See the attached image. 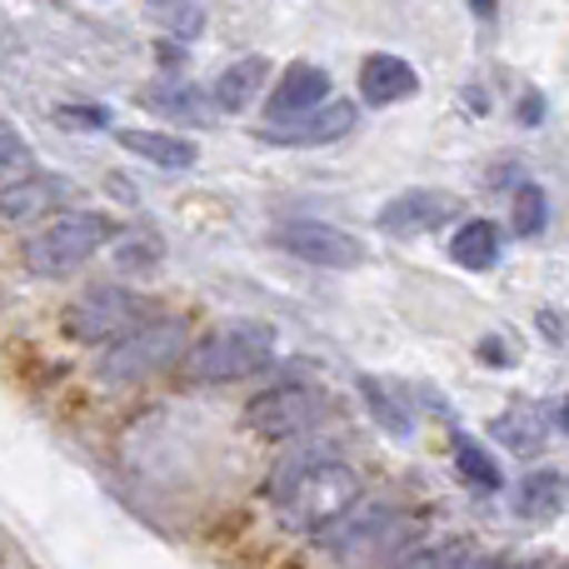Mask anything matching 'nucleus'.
I'll use <instances>...</instances> for the list:
<instances>
[{
    "mask_svg": "<svg viewBox=\"0 0 569 569\" xmlns=\"http://www.w3.org/2000/svg\"><path fill=\"white\" fill-rule=\"evenodd\" d=\"M276 355V330L256 320H230L220 330H210L200 345H190L186 355V380L196 385H230L246 375L266 370Z\"/></svg>",
    "mask_w": 569,
    "mask_h": 569,
    "instance_id": "2",
    "label": "nucleus"
},
{
    "mask_svg": "<svg viewBox=\"0 0 569 569\" xmlns=\"http://www.w3.org/2000/svg\"><path fill=\"white\" fill-rule=\"evenodd\" d=\"M450 260L475 270V276L495 270V260H500V226H495V220H465L450 236Z\"/></svg>",
    "mask_w": 569,
    "mask_h": 569,
    "instance_id": "17",
    "label": "nucleus"
},
{
    "mask_svg": "<svg viewBox=\"0 0 569 569\" xmlns=\"http://www.w3.org/2000/svg\"><path fill=\"white\" fill-rule=\"evenodd\" d=\"M120 150L150 160L160 170H190L200 160V146H190L186 136H166V130H120Z\"/></svg>",
    "mask_w": 569,
    "mask_h": 569,
    "instance_id": "16",
    "label": "nucleus"
},
{
    "mask_svg": "<svg viewBox=\"0 0 569 569\" xmlns=\"http://www.w3.org/2000/svg\"><path fill=\"white\" fill-rule=\"evenodd\" d=\"M270 495L280 505V520L300 535H325L360 505V475L330 455L284 460L270 480Z\"/></svg>",
    "mask_w": 569,
    "mask_h": 569,
    "instance_id": "1",
    "label": "nucleus"
},
{
    "mask_svg": "<svg viewBox=\"0 0 569 569\" xmlns=\"http://www.w3.org/2000/svg\"><path fill=\"white\" fill-rule=\"evenodd\" d=\"M495 6V0H475V10H490Z\"/></svg>",
    "mask_w": 569,
    "mask_h": 569,
    "instance_id": "30",
    "label": "nucleus"
},
{
    "mask_svg": "<svg viewBox=\"0 0 569 569\" xmlns=\"http://www.w3.org/2000/svg\"><path fill=\"white\" fill-rule=\"evenodd\" d=\"M70 196V180L66 176H20L10 186H0V220L10 226H30V220H56L60 206Z\"/></svg>",
    "mask_w": 569,
    "mask_h": 569,
    "instance_id": "11",
    "label": "nucleus"
},
{
    "mask_svg": "<svg viewBox=\"0 0 569 569\" xmlns=\"http://www.w3.org/2000/svg\"><path fill=\"white\" fill-rule=\"evenodd\" d=\"M535 325H540V330H550L555 345H569V320L560 310H540V315H535Z\"/></svg>",
    "mask_w": 569,
    "mask_h": 569,
    "instance_id": "27",
    "label": "nucleus"
},
{
    "mask_svg": "<svg viewBox=\"0 0 569 569\" xmlns=\"http://www.w3.org/2000/svg\"><path fill=\"white\" fill-rule=\"evenodd\" d=\"M495 435L505 440V450L515 455H540L545 450V415L540 410H505L495 420Z\"/></svg>",
    "mask_w": 569,
    "mask_h": 569,
    "instance_id": "18",
    "label": "nucleus"
},
{
    "mask_svg": "<svg viewBox=\"0 0 569 569\" xmlns=\"http://www.w3.org/2000/svg\"><path fill=\"white\" fill-rule=\"evenodd\" d=\"M186 345H190V330L186 320H146L136 335L116 340L100 360V380L110 385H140L150 375H160L166 365L186 360Z\"/></svg>",
    "mask_w": 569,
    "mask_h": 569,
    "instance_id": "5",
    "label": "nucleus"
},
{
    "mask_svg": "<svg viewBox=\"0 0 569 569\" xmlns=\"http://www.w3.org/2000/svg\"><path fill=\"white\" fill-rule=\"evenodd\" d=\"M116 236V220L96 216V210H60L40 236L26 240V266L36 276H70L96 256L106 240Z\"/></svg>",
    "mask_w": 569,
    "mask_h": 569,
    "instance_id": "4",
    "label": "nucleus"
},
{
    "mask_svg": "<svg viewBox=\"0 0 569 569\" xmlns=\"http://www.w3.org/2000/svg\"><path fill=\"white\" fill-rule=\"evenodd\" d=\"M60 126H106V110H56Z\"/></svg>",
    "mask_w": 569,
    "mask_h": 569,
    "instance_id": "28",
    "label": "nucleus"
},
{
    "mask_svg": "<svg viewBox=\"0 0 569 569\" xmlns=\"http://www.w3.org/2000/svg\"><path fill=\"white\" fill-rule=\"evenodd\" d=\"M140 100H146L150 110H160L166 120H176V126H210V120H216V110H210L216 96H206L200 86H186V80H160V86H150Z\"/></svg>",
    "mask_w": 569,
    "mask_h": 569,
    "instance_id": "15",
    "label": "nucleus"
},
{
    "mask_svg": "<svg viewBox=\"0 0 569 569\" xmlns=\"http://www.w3.org/2000/svg\"><path fill=\"white\" fill-rule=\"evenodd\" d=\"M480 365H490V370H505V365H520V345H515V335H485L480 340Z\"/></svg>",
    "mask_w": 569,
    "mask_h": 569,
    "instance_id": "25",
    "label": "nucleus"
},
{
    "mask_svg": "<svg viewBox=\"0 0 569 569\" xmlns=\"http://www.w3.org/2000/svg\"><path fill=\"white\" fill-rule=\"evenodd\" d=\"M266 76H270V60L266 56H246L236 60V66H226L216 76V110H226V116H240V110L256 106V96L266 90Z\"/></svg>",
    "mask_w": 569,
    "mask_h": 569,
    "instance_id": "14",
    "label": "nucleus"
},
{
    "mask_svg": "<svg viewBox=\"0 0 569 569\" xmlns=\"http://www.w3.org/2000/svg\"><path fill=\"white\" fill-rule=\"evenodd\" d=\"M160 256H166L160 236H146V230H136V236H126L116 246V270H126V276H140V270H156Z\"/></svg>",
    "mask_w": 569,
    "mask_h": 569,
    "instance_id": "24",
    "label": "nucleus"
},
{
    "mask_svg": "<svg viewBox=\"0 0 569 569\" xmlns=\"http://www.w3.org/2000/svg\"><path fill=\"white\" fill-rule=\"evenodd\" d=\"M320 106H330V70L315 66V60H295V66H284L280 86L270 90V116L280 120V126H295V120L315 116Z\"/></svg>",
    "mask_w": 569,
    "mask_h": 569,
    "instance_id": "10",
    "label": "nucleus"
},
{
    "mask_svg": "<svg viewBox=\"0 0 569 569\" xmlns=\"http://www.w3.org/2000/svg\"><path fill=\"white\" fill-rule=\"evenodd\" d=\"M0 166H30V146L20 140V130L10 126V120H0Z\"/></svg>",
    "mask_w": 569,
    "mask_h": 569,
    "instance_id": "26",
    "label": "nucleus"
},
{
    "mask_svg": "<svg viewBox=\"0 0 569 569\" xmlns=\"http://www.w3.org/2000/svg\"><path fill=\"white\" fill-rule=\"evenodd\" d=\"M360 395H365V405H370V415L395 435V440H410V430H415V425H410V410H405V405L395 400V395L385 390L380 380H370V375H365V380H360Z\"/></svg>",
    "mask_w": 569,
    "mask_h": 569,
    "instance_id": "21",
    "label": "nucleus"
},
{
    "mask_svg": "<svg viewBox=\"0 0 569 569\" xmlns=\"http://www.w3.org/2000/svg\"><path fill=\"white\" fill-rule=\"evenodd\" d=\"M320 540H325V550H330L335 560H345V565H355V569H370V565H385V560H395V565L410 560L415 530L395 510L355 505V510L345 515L340 525H330Z\"/></svg>",
    "mask_w": 569,
    "mask_h": 569,
    "instance_id": "3",
    "label": "nucleus"
},
{
    "mask_svg": "<svg viewBox=\"0 0 569 569\" xmlns=\"http://www.w3.org/2000/svg\"><path fill=\"white\" fill-rule=\"evenodd\" d=\"M276 246L284 256L305 260V266L320 270H355L365 266V246L355 236H345L340 226H325V220H290L276 230Z\"/></svg>",
    "mask_w": 569,
    "mask_h": 569,
    "instance_id": "8",
    "label": "nucleus"
},
{
    "mask_svg": "<svg viewBox=\"0 0 569 569\" xmlns=\"http://www.w3.org/2000/svg\"><path fill=\"white\" fill-rule=\"evenodd\" d=\"M460 216H465L460 196L425 186V190H405V196H395L390 206L375 216V226L395 240H415V236H430V230H440V226H455Z\"/></svg>",
    "mask_w": 569,
    "mask_h": 569,
    "instance_id": "9",
    "label": "nucleus"
},
{
    "mask_svg": "<svg viewBox=\"0 0 569 569\" xmlns=\"http://www.w3.org/2000/svg\"><path fill=\"white\" fill-rule=\"evenodd\" d=\"M455 465H460V480H470L475 490H485V495L505 485L500 470H495V460L475 440H465V435H455Z\"/></svg>",
    "mask_w": 569,
    "mask_h": 569,
    "instance_id": "22",
    "label": "nucleus"
},
{
    "mask_svg": "<svg viewBox=\"0 0 569 569\" xmlns=\"http://www.w3.org/2000/svg\"><path fill=\"white\" fill-rule=\"evenodd\" d=\"M355 120H360V110L350 100H330V106H320L315 116L295 120V126H270L266 140L270 146H335L355 130Z\"/></svg>",
    "mask_w": 569,
    "mask_h": 569,
    "instance_id": "12",
    "label": "nucleus"
},
{
    "mask_svg": "<svg viewBox=\"0 0 569 569\" xmlns=\"http://www.w3.org/2000/svg\"><path fill=\"white\" fill-rule=\"evenodd\" d=\"M146 10L180 40H190V36L206 30V0H146Z\"/></svg>",
    "mask_w": 569,
    "mask_h": 569,
    "instance_id": "20",
    "label": "nucleus"
},
{
    "mask_svg": "<svg viewBox=\"0 0 569 569\" xmlns=\"http://www.w3.org/2000/svg\"><path fill=\"white\" fill-rule=\"evenodd\" d=\"M540 116H545V110H540V90H525V110H520V120H525V126H535Z\"/></svg>",
    "mask_w": 569,
    "mask_h": 569,
    "instance_id": "29",
    "label": "nucleus"
},
{
    "mask_svg": "<svg viewBox=\"0 0 569 569\" xmlns=\"http://www.w3.org/2000/svg\"><path fill=\"white\" fill-rule=\"evenodd\" d=\"M415 90H420V76H415V66L405 56H385V50H375L370 60L360 66V100L365 106H400V100H410Z\"/></svg>",
    "mask_w": 569,
    "mask_h": 569,
    "instance_id": "13",
    "label": "nucleus"
},
{
    "mask_svg": "<svg viewBox=\"0 0 569 569\" xmlns=\"http://www.w3.org/2000/svg\"><path fill=\"white\" fill-rule=\"evenodd\" d=\"M510 220H515V236H525V240L540 236V230L550 226V200H545V190L540 186H520V190H515Z\"/></svg>",
    "mask_w": 569,
    "mask_h": 569,
    "instance_id": "23",
    "label": "nucleus"
},
{
    "mask_svg": "<svg viewBox=\"0 0 569 569\" xmlns=\"http://www.w3.org/2000/svg\"><path fill=\"white\" fill-rule=\"evenodd\" d=\"M330 415V395L320 385H276V390L256 395L246 405V425L266 440H295V435H310L315 425Z\"/></svg>",
    "mask_w": 569,
    "mask_h": 569,
    "instance_id": "7",
    "label": "nucleus"
},
{
    "mask_svg": "<svg viewBox=\"0 0 569 569\" xmlns=\"http://www.w3.org/2000/svg\"><path fill=\"white\" fill-rule=\"evenodd\" d=\"M146 325V300L120 284H96L86 290L66 315V330L76 335L80 345H116L126 335H136Z\"/></svg>",
    "mask_w": 569,
    "mask_h": 569,
    "instance_id": "6",
    "label": "nucleus"
},
{
    "mask_svg": "<svg viewBox=\"0 0 569 569\" xmlns=\"http://www.w3.org/2000/svg\"><path fill=\"white\" fill-rule=\"evenodd\" d=\"M560 505H565V475L535 470L530 480L520 485V515H530V520H550Z\"/></svg>",
    "mask_w": 569,
    "mask_h": 569,
    "instance_id": "19",
    "label": "nucleus"
}]
</instances>
